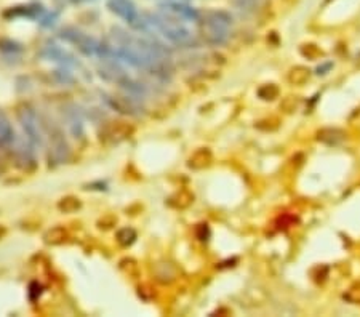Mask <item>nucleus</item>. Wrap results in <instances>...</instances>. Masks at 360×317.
Returning <instances> with one entry per match:
<instances>
[{
	"instance_id": "f257e3e1",
	"label": "nucleus",
	"mask_w": 360,
	"mask_h": 317,
	"mask_svg": "<svg viewBox=\"0 0 360 317\" xmlns=\"http://www.w3.org/2000/svg\"><path fill=\"white\" fill-rule=\"evenodd\" d=\"M148 26L155 27L158 31L162 32L167 40H170L172 44L178 45V47H189L194 44V36L189 29H186L183 25H179V21L173 18H167V16H158L153 15L150 20L146 21Z\"/></svg>"
},
{
	"instance_id": "f03ea898",
	"label": "nucleus",
	"mask_w": 360,
	"mask_h": 317,
	"mask_svg": "<svg viewBox=\"0 0 360 317\" xmlns=\"http://www.w3.org/2000/svg\"><path fill=\"white\" fill-rule=\"evenodd\" d=\"M16 115H18L20 125L22 131H25V136L27 143L31 144L32 148H42L44 146V124L40 115L36 112L31 105H21L18 106V111H16Z\"/></svg>"
},
{
	"instance_id": "7ed1b4c3",
	"label": "nucleus",
	"mask_w": 360,
	"mask_h": 317,
	"mask_svg": "<svg viewBox=\"0 0 360 317\" xmlns=\"http://www.w3.org/2000/svg\"><path fill=\"white\" fill-rule=\"evenodd\" d=\"M44 134L50 136V153L58 164L66 162L69 157V144L63 130L51 120H42Z\"/></svg>"
},
{
	"instance_id": "20e7f679",
	"label": "nucleus",
	"mask_w": 360,
	"mask_h": 317,
	"mask_svg": "<svg viewBox=\"0 0 360 317\" xmlns=\"http://www.w3.org/2000/svg\"><path fill=\"white\" fill-rule=\"evenodd\" d=\"M197 22H199L200 37L207 45L219 47V45L228 42V37H229L228 31H229V29H226L223 26L217 25V22H213L212 20L205 18V16H202V13H200V18Z\"/></svg>"
},
{
	"instance_id": "39448f33",
	"label": "nucleus",
	"mask_w": 360,
	"mask_h": 317,
	"mask_svg": "<svg viewBox=\"0 0 360 317\" xmlns=\"http://www.w3.org/2000/svg\"><path fill=\"white\" fill-rule=\"evenodd\" d=\"M61 37L68 40L69 44H72L74 47L85 56L98 55V48H100V44H98L93 37L86 36V34H84V32L75 31V29H66V31L61 32Z\"/></svg>"
},
{
	"instance_id": "423d86ee",
	"label": "nucleus",
	"mask_w": 360,
	"mask_h": 317,
	"mask_svg": "<svg viewBox=\"0 0 360 317\" xmlns=\"http://www.w3.org/2000/svg\"><path fill=\"white\" fill-rule=\"evenodd\" d=\"M104 101L111 106L114 111L125 115H138L139 114V106L135 101V98L129 96H120V95H106L104 93Z\"/></svg>"
},
{
	"instance_id": "0eeeda50",
	"label": "nucleus",
	"mask_w": 360,
	"mask_h": 317,
	"mask_svg": "<svg viewBox=\"0 0 360 317\" xmlns=\"http://www.w3.org/2000/svg\"><path fill=\"white\" fill-rule=\"evenodd\" d=\"M18 146V138H16L15 129L10 119L4 111H0V149H16Z\"/></svg>"
},
{
	"instance_id": "6e6552de",
	"label": "nucleus",
	"mask_w": 360,
	"mask_h": 317,
	"mask_svg": "<svg viewBox=\"0 0 360 317\" xmlns=\"http://www.w3.org/2000/svg\"><path fill=\"white\" fill-rule=\"evenodd\" d=\"M109 10L120 16L122 20L130 22L131 26H136V22L139 21L138 11L130 0H111V2H109Z\"/></svg>"
},
{
	"instance_id": "1a4fd4ad",
	"label": "nucleus",
	"mask_w": 360,
	"mask_h": 317,
	"mask_svg": "<svg viewBox=\"0 0 360 317\" xmlns=\"http://www.w3.org/2000/svg\"><path fill=\"white\" fill-rule=\"evenodd\" d=\"M165 10L170 13V18L176 20V21H194L197 22L200 18V13L195 8L189 7V5L184 4H178V2H172L165 5Z\"/></svg>"
},
{
	"instance_id": "9d476101",
	"label": "nucleus",
	"mask_w": 360,
	"mask_h": 317,
	"mask_svg": "<svg viewBox=\"0 0 360 317\" xmlns=\"http://www.w3.org/2000/svg\"><path fill=\"white\" fill-rule=\"evenodd\" d=\"M63 115H65L66 119V124L69 127V130H71V134L74 135V138H84V120L80 117V114L77 111V108L74 105H68V106H63Z\"/></svg>"
},
{
	"instance_id": "9b49d317",
	"label": "nucleus",
	"mask_w": 360,
	"mask_h": 317,
	"mask_svg": "<svg viewBox=\"0 0 360 317\" xmlns=\"http://www.w3.org/2000/svg\"><path fill=\"white\" fill-rule=\"evenodd\" d=\"M213 162V153L208 148H200L193 153L188 159V167L191 170H203L208 169Z\"/></svg>"
},
{
	"instance_id": "f8f14e48",
	"label": "nucleus",
	"mask_w": 360,
	"mask_h": 317,
	"mask_svg": "<svg viewBox=\"0 0 360 317\" xmlns=\"http://www.w3.org/2000/svg\"><path fill=\"white\" fill-rule=\"evenodd\" d=\"M45 56L49 58L50 61L60 63L63 67H69V66H77V61L74 60V56L69 53V51L63 50L60 47H46L45 48Z\"/></svg>"
},
{
	"instance_id": "ddd939ff",
	"label": "nucleus",
	"mask_w": 360,
	"mask_h": 317,
	"mask_svg": "<svg viewBox=\"0 0 360 317\" xmlns=\"http://www.w3.org/2000/svg\"><path fill=\"white\" fill-rule=\"evenodd\" d=\"M345 138H346L345 131H341L340 129H322L317 134V140L325 144H330V146L341 143Z\"/></svg>"
},
{
	"instance_id": "4468645a",
	"label": "nucleus",
	"mask_w": 360,
	"mask_h": 317,
	"mask_svg": "<svg viewBox=\"0 0 360 317\" xmlns=\"http://www.w3.org/2000/svg\"><path fill=\"white\" fill-rule=\"evenodd\" d=\"M311 79V71L304 66H295L290 69L287 80L292 85H304Z\"/></svg>"
},
{
	"instance_id": "2eb2a0df",
	"label": "nucleus",
	"mask_w": 360,
	"mask_h": 317,
	"mask_svg": "<svg viewBox=\"0 0 360 317\" xmlns=\"http://www.w3.org/2000/svg\"><path fill=\"white\" fill-rule=\"evenodd\" d=\"M133 134V127L127 122H112L109 127V136L112 138L114 141H120L129 138Z\"/></svg>"
},
{
	"instance_id": "dca6fc26",
	"label": "nucleus",
	"mask_w": 360,
	"mask_h": 317,
	"mask_svg": "<svg viewBox=\"0 0 360 317\" xmlns=\"http://www.w3.org/2000/svg\"><path fill=\"white\" fill-rule=\"evenodd\" d=\"M194 202V194L188 191V189H181V191L176 193L172 198V204L176 207V209H188V207Z\"/></svg>"
},
{
	"instance_id": "f3484780",
	"label": "nucleus",
	"mask_w": 360,
	"mask_h": 317,
	"mask_svg": "<svg viewBox=\"0 0 360 317\" xmlns=\"http://www.w3.org/2000/svg\"><path fill=\"white\" fill-rule=\"evenodd\" d=\"M281 95V90L276 84H264L258 89V96L263 101H274Z\"/></svg>"
},
{
	"instance_id": "a211bd4d",
	"label": "nucleus",
	"mask_w": 360,
	"mask_h": 317,
	"mask_svg": "<svg viewBox=\"0 0 360 317\" xmlns=\"http://www.w3.org/2000/svg\"><path fill=\"white\" fill-rule=\"evenodd\" d=\"M115 238L122 247H130L136 240V231L131 228H122Z\"/></svg>"
},
{
	"instance_id": "6ab92c4d",
	"label": "nucleus",
	"mask_w": 360,
	"mask_h": 317,
	"mask_svg": "<svg viewBox=\"0 0 360 317\" xmlns=\"http://www.w3.org/2000/svg\"><path fill=\"white\" fill-rule=\"evenodd\" d=\"M300 53L311 61H316L323 56V51L316 44H304L300 47Z\"/></svg>"
},
{
	"instance_id": "aec40b11",
	"label": "nucleus",
	"mask_w": 360,
	"mask_h": 317,
	"mask_svg": "<svg viewBox=\"0 0 360 317\" xmlns=\"http://www.w3.org/2000/svg\"><path fill=\"white\" fill-rule=\"evenodd\" d=\"M80 200L77 198H72V195H69V198L61 199L58 202V209L65 213H72V212H77L80 209Z\"/></svg>"
},
{
	"instance_id": "412c9836",
	"label": "nucleus",
	"mask_w": 360,
	"mask_h": 317,
	"mask_svg": "<svg viewBox=\"0 0 360 317\" xmlns=\"http://www.w3.org/2000/svg\"><path fill=\"white\" fill-rule=\"evenodd\" d=\"M66 239V231L63 229V228H53V229H50L49 233L45 234V242L46 244H53V245H56V244H61L63 240Z\"/></svg>"
},
{
	"instance_id": "4be33fe9",
	"label": "nucleus",
	"mask_w": 360,
	"mask_h": 317,
	"mask_svg": "<svg viewBox=\"0 0 360 317\" xmlns=\"http://www.w3.org/2000/svg\"><path fill=\"white\" fill-rule=\"evenodd\" d=\"M345 299L347 303L360 304V282H356V284L347 288L345 293Z\"/></svg>"
},
{
	"instance_id": "5701e85b",
	"label": "nucleus",
	"mask_w": 360,
	"mask_h": 317,
	"mask_svg": "<svg viewBox=\"0 0 360 317\" xmlns=\"http://www.w3.org/2000/svg\"><path fill=\"white\" fill-rule=\"evenodd\" d=\"M261 0H234V7L242 11H253L259 7Z\"/></svg>"
},
{
	"instance_id": "b1692460",
	"label": "nucleus",
	"mask_w": 360,
	"mask_h": 317,
	"mask_svg": "<svg viewBox=\"0 0 360 317\" xmlns=\"http://www.w3.org/2000/svg\"><path fill=\"white\" fill-rule=\"evenodd\" d=\"M296 108H298V100H295L293 96H290V98H287L285 101H283V109H285L287 112L295 111Z\"/></svg>"
}]
</instances>
